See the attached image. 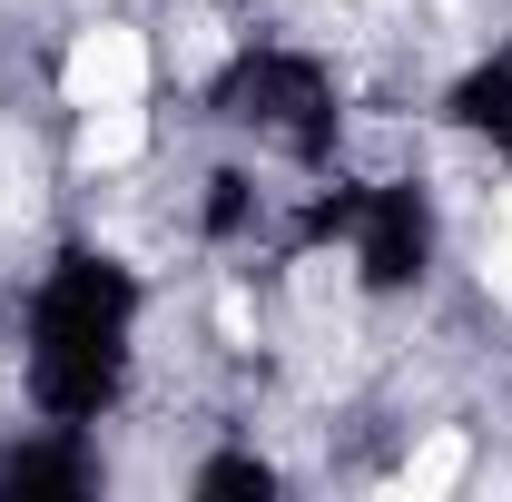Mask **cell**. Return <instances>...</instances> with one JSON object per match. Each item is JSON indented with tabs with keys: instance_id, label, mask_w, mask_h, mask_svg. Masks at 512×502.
<instances>
[{
	"instance_id": "cell-1",
	"label": "cell",
	"mask_w": 512,
	"mask_h": 502,
	"mask_svg": "<svg viewBox=\"0 0 512 502\" xmlns=\"http://www.w3.org/2000/svg\"><path fill=\"white\" fill-rule=\"evenodd\" d=\"M128 335H138V286L109 256H60L30 296V394L50 424L109 414L128 384Z\"/></svg>"
},
{
	"instance_id": "cell-2",
	"label": "cell",
	"mask_w": 512,
	"mask_h": 502,
	"mask_svg": "<svg viewBox=\"0 0 512 502\" xmlns=\"http://www.w3.org/2000/svg\"><path fill=\"white\" fill-rule=\"evenodd\" d=\"M217 109L247 128L256 148H286V158H325L335 148V79L306 50H247L217 79Z\"/></svg>"
},
{
	"instance_id": "cell-3",
	"label": "cell",
	"mask_w": 512,
	"mask_h": 502,
	"mask_svg": "<svg viewBox=\"0 0 512 502\" xmlns=\"http://www.w3.org/2000/svg\"><path fill=\"white\" fill-rule=\"evenodd\" d=\"M325 227H345V266L394 296V286H414L424 276V247H434V217H424V197L414 188H355L325 207Z\"/></svg>"
},
{
	"instance_id": "cell-4",
	"label": "cell",
	"mask_w": 512,
	"mask_h": 502,
	"mask_svg": "<svg viewBox=\"0 0 512 502\" xmlns=\"http://www.w3.org/2000/svg\"><path fill=\"white\" fill-rule=\"evenodd\" d=\"M60 89H69V109H119V99H138L148 89V40L119 30V20L79 30L69 60H60Z\"/></svg>"
},
{
	"instance_id": "cell-5",
	"label": "cell",
	"mask_w": 512,
	"mask_h": 502,
	"mask_svg": "<svg viewBox=\"0 0 512 502\" xmlns=\"http://www.w3.org/2000/svg\"><path fill=\"white\" fill-rule=\"evenodd\" d=\"M444 119L463 128V138H493V148H512V50H493V60H473L463 79H453Z\"/></svg>"
},
{
	"instance_id": "cell-6",
	"label": "cell",
	"mask_w": 512,
	"mask_h": 502,
	"mask_svg": "<svg viewBox=\"0 0 512 502\" xmlns=\"http://www.w3.org/2000/svg\"><path fill=\"white\" fill-rule=\"evenodd\" d=\"M79 158H89V168H128V158H138V148H148V119H138V99H119V109H79Z\"/></svg>"
},
{
	"instance_id": "cell-7",
	"label": "cell",
	"mask_w": 512,
	"mask_h": 502,
	"mask_svg": "<svg viewBox=\"0 0 512 502\" xmlns=\"http://www.w3.org/2000/svg\"><path fill=\"white\" fill-rule=\"evenodd\" d=\"M79 483H89L79 453H10L0 463V493H79Z\"/></svg>"
},
{
	"instance_id": "cell-8",
	"label": "cell",
	"mask_w": 512,
	"mask_h": 502,
	"mask_svg": "<svg viewBox=\"0 0 512 502\" xmlns=\"http://www.w3.org/2000/svg\"><path fill=\"white\" fill-rule=\"evenodd\" d=\"M453 473H463V434H434L414 463H404V483H414V493H444Z\"/></svg>"
},
{
	"instance_id": "cell-9",
	"label": "cell",
	"mask_w": 512,
	"mask_h": 502,
	"mask_svg": "<svg viewBox=\"0 0 512 502\" xmlns=\"http://www.w3.org/2000/svg\"><path fill=\"white\" fill-rule=\"evenodd\" d=\"M197 493H276V473L237 453V463H207V473H197Z\"/></svg>"
},
{
	"instance_id": "cell-10",
	"label": "cell",
	"mask_w": 512,
	"mask_h": 502,
	"mask_svg": "<svg viewBox=\"0 0 512 502\" xmlns=\"http://www.w3.org/2000/svg\"><path fill=\"white\" fill-rule=\"evenodd\" d=\"M483 276H493V286H503V296H512V207H503V227L483 237Z\"/></svg>"
}]
</instances>
